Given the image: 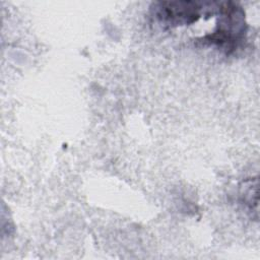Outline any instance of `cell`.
Listing matches in <instances>:
<instances>
[{
  "label": "cell",
  "mask_w": 260,
  "mask_h": 260,
  "mask_svg": "<svg viewBox=\"0 0 260 260\" xmlns=\"http://www.w3.org/2000/svg\"><path fill=\"white\" fill-rule=\"evenodd\" d=\"M218 20L215 30L202 39L203 43L214 45L226 53L233 52L246 35L245 13L234 2H222L217 7Z\"/></svg>",
  "instance_id": "obj_1"
},
{
  "label": "cell",
  "mask_w": 260,
  "mask_h": 260,
  "mask_svg": "<svg viewBox=\"0 0 260 260\" xmlns=\"http://www.w3.org/2000/svg\"><path fill=\"white\" fill-rule=\"evenodd\" d=\"M204 4L195 1H157L150 7L151 16L167 27L192 24L200 17Z\"/></svg>",
  "instance_id": "obj_2"
}]
</instances>
